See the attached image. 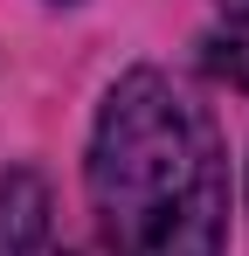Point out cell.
I'll return each instance as SVG.
<instances>
[{
    "label": "cell",
    "instance_id": "1",
    "mask_svg": "<svg viewBox=\"0 0 249 256\" xmlns=\"http://www.w3.org/2000/svg\"><path fill=\"white\" fill-rule=\"evenodd\" d=\"M90 208L111 256H222L228 160L214 118L166 70L111 84L90 132Z\"/></svg>",
    "mask_w": 249,
    "mask_h": 256
},
{
    "label": "cell",
    "instance_id": "2",
    "mask_svg": "<svg viewBox=\"0 0 249 256\" xmlns=\"http://www.w3.org/2000/svg\"><path fill=\"white\" fill-rule=\"evenodd\" d=\"M0 256H70V242L56 236V201L28 166L0 173Z\"/></svg>",
    "mask_w": 249,
    "mask_h": 256
},
{
    "label": "cell",
    "instance_id": "3",
    "mask_svg": "<svg viewBox=\"0 0 249 256\" xmlns=\"http://www.w3.org/2000/svg\"><path fill=\"white\" fill-rule=\"evenodd\" d=\"M208 62L249 90V0H222V28L208 35Z\"/></svg>",
    "mask_w": 249,
    "mask_h": 256
}]
</instances>
